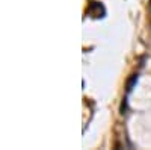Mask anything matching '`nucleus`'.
Instances as JSON below:
<instances>
[{
    "mask_svg": "<svg viewBox=\"0 0 151 150\" xmlns=\"http://www.w3.org/2000/svg\"><path fill=\"white\" fill-rule=\"evenodd\" d=\"M88 14L94 18H103L106 15V8L101 2H91L88 8Z\"/></svg>",
    "mask_w": 151,
    "mask_h": 150,
    "instance_id": "obj_1",
    "label": "nucleus"
},
{
    "mask_svg": "<svg viewBox=\"0 0 151 150\" xmlns=\"http://www.w3.org/2000/svg\"><path fill=\"white\" fill-rule=\"evenodd\" d=\"M136 82H137V74H132V76L129 78V80H127V93H132Z\"/></svg>",
    "mask_w": 151,
    "mask_h": 150,
    "instance_id": "obj_2",
    "label": "nucleus"
},
{
    "mask_svg": "<svg viewBox=\"0 0 151 150\" xmlns=\"http://www.w3.org/2000/svg\"><path fill=\"white\" fill-rule=\"evenodd\" d=\"M125 109H127V105H125V99H124V102L121 105V114H125Z\"/></svg>",
    "mask_w": 151,
    "mask_h": 150,
    "instance_id": "obj_3",
    "label": "nucleus"
}]
</instances>
